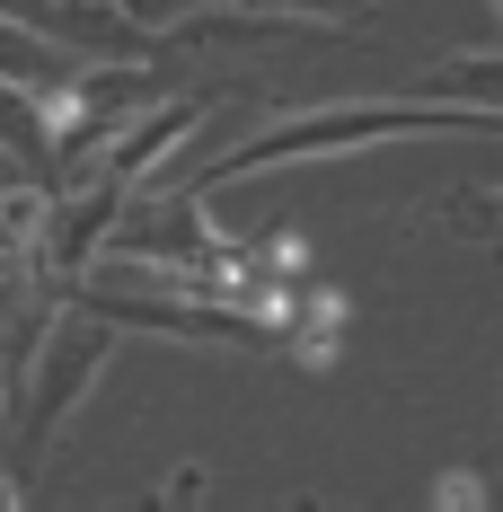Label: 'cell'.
Returning <instances> with one entry per match:
<instances>
[{
	"label": "cell",
	"instance_id": "1",
	"mask_svg": "<svg viewBox=\"0 0 503 512\" xmlns=\"http://www.w3.org/2000/svg\"><path fill=\"white\" fill-rule=\"evenodd\" d=\"M406 133H503L495 106H459V98H380V106H309L283 115L274 133H256L239 151H221L195 186L177 195H212V186H239L256 168H292V159H336V151H371V142H406Z\"/></svg>",
	"mask_w": 503,
	"mask_h": 512
},
{
	"label": "cell",
	"instance_id": "2",
	"mask_svg": "<svg viewBox=\"0 0 503 512\" xmlns=\"http://www.w3.org/2000/svg\"><path fill=\"white\" fill-rule=\"evenodd\" d=\"M106 354H115V327L89 318V309H62V318L36 327V354H27V371L9 380V389H18V477L45 468L53 433H62V424L80 415V398L98 389Z\"/></svg>",
	"mask_w": 503,
	"mask_h": 512
},
{
	"label": "cell",
	"instance_id": "3",
	"mask_svg": "<svg viewBox=\"0 0 503 512\" xmlns=\"http://www.w3.org/2000/svg\"><path fill=\"white\" fill-rule=\"evenodd\" d=\"M124 177H106L98 168V186L89 195H62V204H45V274H89L98 265V239H115V221H124Z\"/></svg>",
	"mask_w": 503,
	"mask_h": 512
},
{
	"label": "cell",
	"instance_id": "4",
	"mask_svg": "<svg viewBox=\"0 0 503 512\" xmlns=\"http://www.w3.org/2000/svg\"><path fill=\"white\" fill-rule=\"evenodd\" d=\"M203 106H212V98H168L159 115H133V124L106 142V177H124V186H133V177H151L159 159H168V151L203 124Z\"/></svg>",
	"mask_w": 503,
	"mask_h": 512
},
{
	"label": "cell",
	"instance_id": "5",
	"mask_svg": "<svg viewBox=\"0 0 503 512\" xmlns=\"http://www.w3.org/2000/svg\"><path fill=\"white\" fill-rule=\"evenodd\" d=\"M424 98H459V106H495L503 115V53H451V62H433Z\"/></svg>",
	"mask_w": 503,
	"mask_h": 512
},
{
	"label": "cell",
	"instance_id": "6",
	"mask_svg": "<svg viewBox=\"0 0 503 512\" xmlns=\"http://www.w3.org/2000/svg\"><path fill=\"white\" fill-rule=\"evenodd\" d=\"M433 221H442V230H459V239H477L486 256H503V186H451Z\"/></svg>",
	"mask_w": 503,
	"mask_h": 512
},
{
	"label": "cell",
	"instance_id": "7",
	"mask_svg": "<svg viewBox=\"0 0 503 512\" xmlns=\"http://www.w3.org/2000/svg\"><path fill=\"white\" fill-rule=\"evenodd\" d=\"M45 186H0V265H18V256L45 239Z\"/></svg>",
	"mask_w": 503,
	"mask_h": 512
},
{
	"label": "cell",
	"instance_id": "8",
	"mask_svg": "<svg viewBox=\"0 0 503 512\" xmlns=\"http://www.w3.org/2000/svg\"><path fill=\"white\" fill-rule=\"evenodd\" d=\"M203 486H212V477H203V468L186 460V468H168V486H159V504H203Z\"/></svg>",
	"mask_w": 503,
	"mask_h": 512
},
{
	"label": "cell",
	"instance_id": "9",
	"mask_svg": "<svg viewBox=\"0 0 503 512\" xmlns=\"http://www.w3.org/2000/svg\"><path fill=\"white\" fill-rule=\"evenodd\" d=\"M433 504H451V512H468V504H486V486H477V477H468V468H451V477H442V486H433Z\"/></svg>",
	"mask_w": 503,
	"mask_h": 512
},
{
	"label": "cell",
	"instance_id": "10",
	"mask_svg": "<svg viewBox=\"0 0 503 512\" xmlns=\"http://www.w3.org/2000/svg\"><path fill=\"white\" fill-rule=\"evenodd\" d=\"M9 504H18V486H9V477H0V512H9Z\"/></svg>",
	"mask_w": 503,
	"mask_h": 512
},
{
	"label": "cell",
	"instance_id": "11",
	"mask_svg": "<svg viewBox=\"0 0 503 512\" xmlns=\"http://www.w3.org/2000/svg\"><path fill=\"white\" fill-rule=\"evenodd\" d=\"M0 186H18V177H9V151H0Z\"/></svg>",
	"mask_w": 503,
	"mask_h": 512
}]
</instances>
